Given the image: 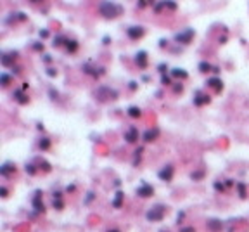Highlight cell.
<instances>
[{
	"label": "cell",
	"mask_w": 249,
	"mask_h": 232,
	"mask_svg": "<svg viewBox=\"0 0 249 232\" xmlns=\"http://www.w3.org/2000/svg\"><path fill=\"white\" fill-rule=\"evenodd\" d=\"M164 70H166V66H164V64H161V66H159V71H161V73H164Z\"/></svg>",
	"instance_id": "cell-41"
},
{
	"label": "cell",
	"mask_w": 249,
	"mask_h": 232,
	"mask_svg": "<svg viewBox=\"0 0 249 232\" xmlns=\"http://www.w3.org/2000/svg\"><path fill=\"white\" fill-rule=\"evenodd\" d=\"M99 12L107 19H114L123 12V7L114 2H102V4H99Z\"/></svg>",
	"instance_id": "cell-1"
},
{
	"label": "cell",
	"mask_w": 249,
	"mask_h": 232,
	"mask_svg": "<svg viewBox=\"0 0 249 232\" xmlns=\"http://www.w3.org/2000/svg\"><path fill=\"white\" fill-rule=\"evenodd\" d=\"M199 71H202V73H208V71H213V66L209 63H201L199 64Z\"/></svg>",
	"instance_id": "cell-24"
},
{
	"label": "cell",
	"mask_w": 249,
	"mask_h": 232,
	"mask_svg": "<svg viewBox=\"0 0 249 232\" xmlns=\"http://www.w3.org/2000/svg\"><path fill=\"white\" fill-rule=\"evenodd\" d=\"M12 97L16 99V101H17L19 104H28V101H29V99H28V95L24 94V90H23V88H21V90H14Z\"/></svg>",
	"instance_id": "cell-14"
},
{
	"label": "cell",
	"mask_w": 249,
	"mask_h": 232,
	"mask_svg": "<svg viewBox=\"0 0 249 232\" xmlns=\"http://www.w3.org/2000/svg\"><path fill=\"white\" fill-rule=\"evenodd\" d=\"M171 76H175V78H183V80H185L189 75H187V71L180 70V68H175V70H171Z\"/></svg>",
	"instance_id": "cell-19"
},
{
	"label": "cell",
	"mask_w": 249,
	"mask_h": 232,
	"mask_svg": "<svg viewBox=\"0 0 249 232\" xmlns=\"http://www.w3.org/2000/svg\"><path fill=\"white\" fill-rule=\"evenodd\" d=\"M214 189H216V190H221V192H223V190H225V185H223L221 182H214Z\"/></svg>",
	"instance_id": "cell-31"
},
{
	"label": "cell",
	"mask_w": 249,
	"mask_h": 232,
	"mask_svg": "<svg viewBox=\"0 0 249 232\" xmlns=\"http://www.w3.org/2000/svg\"><path fill=\"white\" fill-rule=\"evenodd\" d=\"M26 173H29V175H35L36 173V168H35L33 163H28L26 165Z\"/></svg>",
	"instance_id": "cell-28"
},
{
	"label": "cell",
	"mask_w": 249,
	"mask_h": 232,
	"mask_svg": "<svg viewBox=\"0 0 249 232\" xmlns=\"http://www.w3.org/2000/svg\"><path fill=\"white\" fill-rule=\"evenodd\" d=\"M95 97L99 99V101H114V99H118V92L114 90V88H111V87H99L95 90Z\"/></svg>",
	"instance_id": "cell-3"
},
{
	"label": "cell",
	"mask_w": 249,
	"mask_h": 232,
	"mask_svg": "<svg viewBox=\"0 0 249 232\" xmlns=\"http://www.w3.org/2000/svg\"><path fill=\"white\" fill-rule=\"evenodd\" d=\"M33 49H35V50H43V45H40V43H35Z\"/></svg>",
	"instance_id": "cell-36"
},
{
	"label": "cell",
	"mask_w": 249,
	"mask_h": 232,
	"mask_svg": "<svg viewBox=\"0 0 249 232\" xmlns=\"http://www.w3.org/2000/svg\"><path fill=\"white\" fill-rule=\"evenodd\" d=\"M107 232H119V230H116V229H109Z\"/></svg>",
	"instance_id": "cell-42"
},
{
	"label": "cell",
	"mask_w": 249,
	"mask_h": 232,
	"mask_svg": "<svg viewBox=\"0 0 249 232\" xmlns=\"http://www.w3.org/2000/svg\"><path fill=\"white\" fill-rule=\"evenodd\" d=\"M158 135H159V128H149V130H145L144 132V141L145 142H152V141H156L158 139Z\"/></svg>",
	"instance_id": "cell-11"
},
{
	"label": "cell",
	"mask_w": 249,
	"mask_h": 232,
	"mask_svg": "<svg viewBox=\"0 0 249 232\" xmlns=\"http://www.w3.org/2000/svg\"><path fill=\"white\" fill-rule=\"evenodd\" d=\"M135 63L138 64V68H145V66H147V54H145L144 50L137 52V57H135Z\"/></svg>",
	"instance_id": "cell-16"
},
{
	"label": "cell",
	"mask_w": 249,
	"mask_h": 232,
	"mask_svg": "<svg viewBox=\"0 0 249 232\" xmlns=\"http://www.w3.org/2000/svg\"><path fill=\"white\" fill-rule=\"evenodd\" d=\"M62 43H66L64 36H55V38H54V42H52V45H54V47H61Z\"/></svg>",
	"instance_id": "cell-26"
},
{
	"label": "cell",
	"mask_w": 249,
	"mask_h": 232,
	"mask_svg": "<svg viewBox=\"0 0 249 232\" xmlns=\"http://www.w3.org/2000/svg\"><path fill=\"white\" fill-rule=\"evenodd\" d=\"M38 146H40L42 151H47V149L50 147V141H48L47 137H43V139L40 141V144H38Z\"/></svg>",
	"instance_id": "cell-23"
},
{
	"label": "cell",
	"mask_w": 249,
	"mask_h": 232,
	"mask_svg": "<svg viewBox=\"0 0 249 232\" xmlns=\"http://www.w3.org/2000/svg\"><path fill=\"white\" fill-rule=\"evenodd\" d=\"M164 7L171 9V11H175L177 9V4H173V2H164Z\"/></svg>",
	"instance_id": "cell-32"
},
{
	"label": "cell",
	"mask_w": 249,
	"mask_h": 232,
	"mask_svg": "<svg viewBox=\"0 0 249 232\" xmlns=\"http://www.w3.org/2000/svg\"><path fill=\"white\" fill-rule=\"evenodd\" d=\"M0 194H2V197H7V189L5 187H0Z\"/></svg>",
	"instance_id": "cell-35"
},
{
	"label": "cell",
	"mask_w": 249,
	"mask_h": 232,
	"mask_svg": "<svg viewBox=\"0 0 249 232\" xmlns=\"http://www.w3.org/2000/svg\"><path fill=\"white\" fill-rule=\"evenodd\" d=\"M161 232H168V230H161Z\"/></svg>",
	"instance_id": "cell-43"
},
{
	"label": "cell",
	"mask_w": 249,
	"mask_h": 232,
	"mask_svg": "<svg viewBox=\"0 0 249 232\" xmlns=\"http://www.w3.org/2000/svg\"><path fill=\"white\" fill-rule=\"evenodd\" d=\"M206 85H208V87H211V88H214L216 92H221V88H223V83H221L220 78H209Z\"/></svg>",
	"instance_id": "cell-15"
},
{
	"label": "cell",
	"mask_w": 249,
	"mask_h": 232,
	"mask_svg": "<svg viewBox=\"0 0 249 232\" xmlns=\"http://www.w3.org/2000/svg\"><path fill=\"white\" fill-rule=\"evenodd\" d=\"M124 139H126V142L128 144H133V142H137L138 139V130L137 127H130L126 132H124Z\"/></svg>",
	"instance_id": "cell-9"
},
{
	"label": "cell",
	"mask_w": 249,
	"mask_h": 232,
	"mask_svg": "<svg viewBox=\"0 0 249 232\" xmlns=\"http://www.w3.org/2000/svg\"><path fill=\"white\" fill-rule=\"evenodd\" d=\"M128 114H130L131 118H138V116H140V114H142V111H140V109H138L137 106H131L130 109H128Z\"/></svg>",
	"instance_id": "cell-21"
},
{
	"label": "cell",
	"mask_w": 249,
	"mask_h": 232,
	"mask_svg": "<svg viewBox=\"0 0 249 232\" xmlns=\"http://www.w3.org/2000/svg\"><path fill=\"white\" fill-rule=\"evenodd\" d=\"M208 229L211 232H220L221 229H223V224H221L220 220H216V218H213V220H208Z\"/></svg>",
	"instance_id": "cell-13"
},
{
	"label": "cell",
	"mask_w": 249,
	"mask_h": 232,
	"mask_svg": "<svg viewBox=\"0 0 249 232\" xmlns=\"http://www.w3.org/2000/svg\"><path fill=\"white\" fill-rule=\"evenodd\" d=\"M16 172V166L14 165H11V163H4L2 166H0V173L4 177H9L11 173H14Z\"/></svg>",
	"instance_id": "cell-17"
},
{
	"label": "cell",
	"mask_w": 249,
	"mask_h": 232,
	"mask_svg": "<svg viewBox=\"0 0 249 232\" xmlns=\"http://www.w3.org/2000/svg\"><path fill=\"white\" fill-rule=\"evenodd\" d=\"M121 201H123V192H116V199L112 201V206L114 208H119L121 206Z\"/></svg>",
	"instance_id": "cell-22"
},
{
	"label": "cell",
	"mask_w": 249,
	"mask_h": 232,
	"mask_svg": "<svg viewBox=\"0 0 249 232\" xmlns=\"http://www.w3.org/2000/svg\"><path fill=\"white\" fill-rule=\"evenodd\" d=\"M137 194L140 197H149V196H152L154 194V189H152V185H149V184H142L140 187L137 189Z\"/></svg>",
	"instance_id": "cell-10"
},
{
	"label": "cell",
	"mask_w": 249,
	"mask_h": 232,
	"mask_svg": "<svg viewBox=\"0 0 249 232\" xmlns=\"http://www.w3.org/2000/svg\"><path fill=\"white\" fill-rule=\"evenodd\" d=\"M47 75H48V76H55V71L52 70V68H48V70H47Z\"/></svg>",
	"instance_id": "cell-37"
},
{
	"label": "cell",
	"mask_w": 249,
	"mask_h": 232,
	"mask_svg": "<svg viewBox=\"0 0 249 232\" xmlns=\"http://www.w3.org/2000/svg\"><path fill=\"white\" fill-rule=\"evenodd\" d=\"M62 206H64V203H62L61 197H54V208L55 210H62Z\"/></svg>",
	"instance_id": "cell-27"
},
{
	"label": "cell",
	"mask_w": 249,
	"mask_h": 232,
	"mask_svg": "<svg viewBox=\"0 0 249 232\" xmlns=\"http://www.w3.org/2000/svg\"><path fill=\"white\" fill-rule=\"evenodd\" d=\"M126 33H128V36H130L131 40H138V38L144 36V28L142 26H130V28L126 29Z\"/></svg>",
	"instance_id": "cell-7"
},
{
	"label": "cell",
	"mask_w": 249,
	"mask_h": 232,
	"mask_svg": "<svg viewBox=\"0 0 249 232\" xmlns=\"http://www.w3.org/2000/svg\"><path fill=\"white\" fill-rule=\"evenodd\" d=\"M17 59V54L16 52H9V54H4V56L0 57V63L4 64L5 68H11V66H14V61Z\"/></svg>",
	"instance_id": "cell-8"
},
{
	"label": "cell",
	"mask_w": 249,
	"mask_h": 232,
	"mask_svg": "<svg viewBox=\"0 0 249 232\" xmlns=\"http://www.w3.org/2000/svg\"><path fill=\"white\" fill-rule=\"evenodd\" d=\"M40 196H42V192L36 190V192H35V197H33V206L38 213H43V211H45V206H43V203L40 201Z\"/></svg>",
	"instance_id": "cell-12"
},
{
	"label": "cell",
	"mask_w": 249,
	"mask_h": 232,
	"mask_svg": "<svg viewBox=\"0 0 249 232\" xmlns=\"http://www.w3.org/2000/svg\"><path fill=\"white\" fill-rule=\"evenodd\" d=\"M211 99L208 97V95H204V94H197L195 97H194V104L195 106H202V104H208Z\"/></svg>",
	"instance_id": "cell-18"
},
{
	"label": "cell",
	"mask_w": 249,
	"mask_h": 232,
	"mask_svg": "<svg viewBox=\"0 0 249 232\" xmlns=\"http://www.w3.org/2000/svg\"><path fill=\"white\" fill-rule=\"evenodd\" d=\"M40 36H43V38H45V36H48V31H47V29H43V31H40Z\"/></svg>",
	"instance_id": "cell-40"
},
{
	"label": "cell",
	"mask_w": 249,
	"mask_h": 232,
	"mask_svg": "<svg viewBox=\"0 0 249 232\" xmlns=\"http://www.w3.org/2000/svg\"><path fill=\"white\" fill-rule=\"evenodd\" d=\"M173 90H175L177 94H178V92H182V90H183V85H182V83H180V85H175V88H173Z\"/></svg>",
	"instance_id": "cell-34"
},
{
	"label": "cell",
	"mask_w": 249,
	"mask_h": 232,
	"mask_svg": "<svg viewBox=\"0 0 249 232\" xmlns=\"http://www.w3.org/2000/svg\"><path fill=\"white\" fill-rule=\"evenodd\" d=\"M66 49H68V52H76L78 42L76 40H66Z\"/></svg>",
	"instance_id": "cell-20"
},
{
	"label": "cell",
	"mask_w": 249,
	"mask_h": 232,
	"mask_svg": "<svg viewBox=\"0 0 249 232\" xmlns=\"http://www.w3.org/2000/svg\"><path fill=\"white\" fill-rule=\"evenodd\" d=\"M180 232H194V227H185V229H182Z\"/></svg>",
	"instance_id": "cell-38"
},
{
	"label": "cell",
	"mask_w": 249,
	"mask_h": 232,
	"mask_svg": "<svg viewBox=\"0 0 249 232\" xmlns=\"http://www.w3.org/2000/svg\"><path fill=\"white\" fill-rule=\"evenodd\" d=\"M130 88H131V90H135V88H137V82H130Z\"/></svg>",
	"instance_id": "cell-39"
},
{
	"label": "cell",
	"mask_w": 249,
	"mask_h": 232,
	"mask_svg": "<svg viewBox=\"0 0 249 232\" xmlns=\"http://www.w3.org/2000/svg\"><path fill=\"white\" fill-rule=\"evenodd\" d=\"M164 211H166V206L163 204H156V206H152L151 210L145 213V217L149 222H161L163 217H164Z\"/></svg>",
	"instance_id": "cell-2"
},
{
	"label": "cell",
	"mask_w": 249,
	"mask_h": 232,
	"mask_svg": "<svg viewBox=\"0 0 249 232\" xmlns=\"http://www.w3.org/2000/svg\"><path fill=\"white\" fill-rule=\"evenodd\" d=\"M83 71L87 73V75H90V76L94 78H99L104 75V68H95V66H92V64H85L83 66Z\"/></svg>",
	"instance_id": "cell-5"
},
{
	"label": "cell",
	"mask_w": 249,
	"mask_h": 232,
	"mask_svg": "<svg viewBox=\"0 0 249 232\" xmlns=\"http://www.w3.org/2000/svg\"><path fill=\"white\" fill-rule=\"evenodd\" d=\"M9 82H11V76H9L7 73H2V75H0V83H2V87H7Z\"/></svg>",
	"instance_id": "cell-25"
},
{
	"label": "cell",
	"mask_w": 249,
	"mask_h": 232,
	"mask_svg": "<svg viewBox=\"0 0 249 232\" xmlns=\"http://www.w3.org/2000/svg\"><path fill=\"white\" fill-rule=\"evenodd\" d=\"M192 180H201L202 177H204V172H192Z\"/></svg>",
	"instance_id": "cell-29"
},
{
	"label": "cell",
	"mask_w": 249,
	"mask_h": 232,
	"mask_svg": "<svg viewBox=\"0 0 249 232\" xmlns=\"http://www.w3.org/2000/svg\"><path fill=\"white\" fill-rule=\"evenodd\" d=\"M194 36V29L187 28L185 31H182V33H177V36H175V40L178 43H190V40H192Z\"/></svg>",
	"instance_id": "cell-4"
},
{
	"label": "cell",
	"mask_w": 249,
	"mask_h": 232,
	"mask_svg": "<svg viewBox=\"0 0 249 232\" xmlns=\"http://www.w3.org/2000/svg\"><path fill=\"white\" fill-rule=\"evenodd\" d=\"M237 187H239V196L246 197V187H244V184H237Z\"/></svg>",
	"instance_id": "cell-30"
},
{
	"label": "cell",
	"mask_w": 249,
	"mask_h": 232,
	"mask_svg": "<svg viewBox=\"0 0 249 232\" xmlns=\"http://www.w3.org/2000/svg\"><path fill=\"white\" fill-rule=\"evenodd\" d=\"M159 178L161 180H164V182H170L173 178V166L171 165H166L163 168L159 170Z\"/></svg>",
	"instance_id": "cell-6"
},
{
	"label": "cell",
	"mask_w": 249,
	"mask_h": 232,
	"mask_svg": "<svg viewBox=\"0 0 249 232\" xmlns=\"http://www.w3.org/2000/svg\"><path fill=\"white\" fill-rule=\"evenodd\" d=\"M163 85H171V78L163 75Z\"/></svg>",
	"instance_id": "cell-33"
}]
</instances>
